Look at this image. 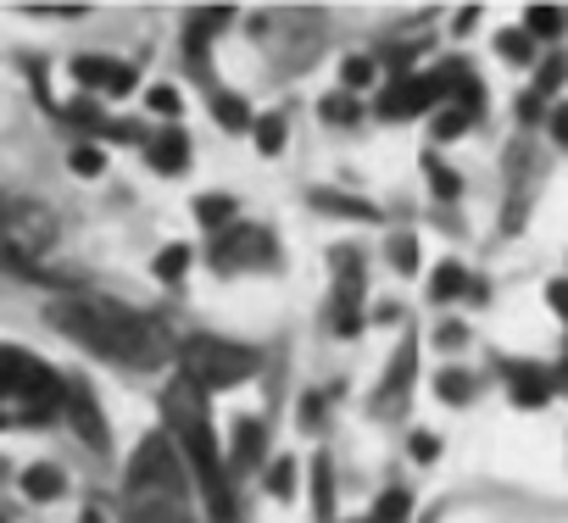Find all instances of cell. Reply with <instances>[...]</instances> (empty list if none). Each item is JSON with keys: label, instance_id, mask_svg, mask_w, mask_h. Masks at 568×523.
Returning a JSON list of instances; mask_svg holds the SVG:
<instances>
[{"label": "cell", "instance_id": "obj_18", "mask_svg": "<svg viewBox=\"0 0 568 523\" xmlns=\"http://www.w3.org/2000/svg\"><path fill=\"white\" fill-rule=\"evenodd\" d=\"M212 123H217V129H229V134H245V129H256L251 106H245L234 90H223V95L212 101Z\"/></svg>", "mask_w": 568, "mask_h": 523}, {"label": "cell", "instance_id": "obj_36", "mask_svg": "<svg viewBox=\"0 0 568 523\" xmlns=\"http://www.w3.org/2000/svg\"><path fill=\"white\" fill-rule=\"evenodd\" d=\"M145 106H151V112H162V117H179V112H184V95H179L173 84H156V90L145 95Z\"/></svg>", "mask_w": 568, "mask_h": 523}, {"label": "cell", "instance_id": "obj_33", "mask_svg": "<svg viewBox=\"0 0 568 523\" xmlns=\"http://www.w3.org/2000/svg\"><path fill=\"white\" fill-rule=\"evenodd\" d=\"M468 123H474L468 112H457V106H446V112H435V123H429V134H435V145H446V140H457V134H463Z\"/></svg>", "mask_w": 568, "mask_h": 523}, {"label": "cell", "instance_id": "obj_35", "mask_svg": "<svg viewBox=\"0 0 568 523\" xmlns=\"http://www.w3.org/2000/svg\"><path fill=\"white\" fill-rule=\"evenodd\" d=\"M562 79H568V62H562V57H546V62H540V73H535V95L546 101Z\"/></svg>", "mask_w": 568, "mask_h": 523}, {"label": "cell", "instance_id": "obj_27", "mask_svg": "<svg viewBox=\"0 0 568 523\" xmlns=\"http://www.w3.org/2000/svg\"><path fill=\"white\" fill-rule=\"evenodd\" d=\"M407 517H413V490L390 484V490L379 495V506H374V523H407Z\"/></svg>", "mask_w": 568, "mask_h": 523}, {"label": "cell", "instance_id": "obj_30", "mask_svg": "<svg viewBox=\"0 0 568 523\" xmlns=\"http://www.w3.org/2000/svg\"><path fill=\"white\" fill-rule=\"evenodd\" d=\"M329 329H335L341 340H352V335L363 329V307H357V301H341V296H335V301H329Z\"/></svg>", "mask_w": 568, "mask_h": 523}, {"label": "cell", "instance_id": "obj_13", "mask_svg": "<svg viewBox=\"0 0 568 523\" xmlns=\"http://www.w3.org/2000/svg\"><path fill=\"white\" fill-rule=\"evenodd\" d=\"M123 517H129V523H195L190 506L156 501V495H129V501H123Z\"/></svg>", "mask_w": 568, "mask_h": 523}, {"label": "cell", "instance_id": "obj_17", "mask_svg": "<svg viewBox=\"0 0 568 523\" xmlns=\"http://www.w3.org/2000/svg\"><path fill=\"white\" fill-rule=\"evenodd\" d=\"M313 512L329 523L335 517V462L324 451H313Z\"/></svg>", "mask_w": 568, "mask_h": 523}, {"label": "cell", "instance_id": "obj_7", "mask_svg": "<svg viewBox=\"0 0 568 523\" xmlns=\"http://www.w3.org/2000/svg\"><path fill=\"white\" fill-rule=\"evenodd\" d=\"M68 423L79 429V440L95 451V457H112V429L101 418V401L84 379H68Z\"/></svg>", "mask_w": 568, "mask_h": 523}, {"label": "cell", "instance_id": "obj_31", "mask_svg": "<svg viewBox=\"0 0 568 523\" xmlns=\"http://www.w3.org/2000/svg\"><path fill=\"white\" fill-rule=\"evenodd\" d=\"M68 167L79 173V178H95V173H106V151L90 140V145H73V156H68Z\"/></svg>", "mask_w": 568, "mask_h": 523}, {"label": "cell", "instance_id": "obj_24", "mask_svg": "<svg viewBox=\"0 0 568 523\" xmlns=\"http://www.w3.org/2000/svg\"><path fill=\"white\" fill-rule=\"evenodd\" d=\"M112 73H118L112 57H79V62H73V79H79L84 90H112Z\"/></svg>", "mask_w": 568, "mask_h": 523}, {"label": "cell", "instance_id": "obj_9", "mask_svg": "<svg viewBox=\"0 0 568 523\" xmlns=\"http://www.w3.org/2000/svg\"><path fill=\"white\" fill-rule=\"evenodd\" d=\"M262 457H267V429H262V418H240L234 434H229V468L245 473V468H256Z\"/></svg>", "mask_w": 568, "mask_h": 523}, {"label": "cell", "instance_id": "obj_8", "mask_svg": "<svg viewBox=\"0 0 568 523\" xmlns=\"http://www.w3.org/2000/svg\"><path fill=\"white\" fill-rule=\"evenodd\" d=\"M413 368H418V340L407 335V340L396 346L390 368H385V384L374 390V412H379V418L396 412V401H407V390H413Z\"/></svg>", "mask_w": 568, "mask_h": 523}, {"label": "cell", "instance_id": "obj_1", "mask_svg": "<svg viewBox=\"0 0 568 523\" xmlns=\"http://www.w3.org/2000/svg\"><path fill=\"white\" fill-rule=\"evenodd\" d=\"M45 324L79 346H90L106 362L123 368H156L168 357V340L156 335V324H145L140 312L118 307V301H95V296H57L45 307Z\"/></svg>", "mask_w": 568, "mask_h": 523}, {"label": "cell", "instance_id": "obj_21", "mask_svg": "<svg viewBox=\"0 0 568 523\" xmlns=\"http://www.w3.org/2000/svg\"><path fill=\"white\" fill-rule=\"evenodd\" d=\"M496 51H501V62L529 68V62H535V34H529V29H501V34H496Z\"/></svg>", "mask_w": 568, "mask_h": 523}, {"label": "cell", "instance_id": "obj_49", "mask_svg": "<svg viewBox=\"0 0 568 523\" xmlns=\"http://www.w3.org/2000/svg\"><path fill=\"white\" fill-rule=\"evenodd\" d=\"M0 523H7V512H0Z\"/></svg>", "mask_w": 568, "mask_h": 523}, {"label": "cell", "instance_id": "obj_20", "mask_svg": "<svg viewBox=\"0 0 568 523\" xmlns=\"http://www.w3.org/2000/svg\"><path fill=\"white\" fill-rule=\"evenodd\" d=\"M435 396H440L446 407H468V401H474V373H468V368H440V373H435Z\"/></svg>", "mask_w": 568, "mask_h": 523}, {"label": "cell", "instance_id": "obj_3", "mask_svg": "<svg viewBox=\"0 0 568 523\" xmlns=\"http://www.w3.org/2000/svg\"><path fill=\"white\" fill-rule=\"evenodd\" d=\"M262 357L251 346H234V340H217V335H195L179 346V373L195 379L201 390H234L245 379H256Z\"/></svg>", "mask_w": 568, "mask_h": 523}, {"label": "cell", "instance_id": "obj_11", "mask_svg": "<svg viewBox=\"0 0 568 523\" xmlns=\"http://www.w3.org/2000/svg\"><path fill=\"white\" fill-rule=\"evenodd\" d=\"M0 274H12L18 285H62V279H51V274L40 268V262H34L12 234H0Z\"/></svg>", "mask_w": 568, "mask_h": 523}, {"label": "cell", "instance_id": "obj_6", "mask_svg": "<svg viewBox=\"0 0 568 523\" xmlns=\"http://www.w3.org/2000/svg\"><path fill=\"white\" fill-rule=\"evenodd\" d=\"M435 101H446V84L440 73H413V79H396L385 95H379V117H424Z\"/></svg>", "mask_w": 568, "mask_h": 523}, {"label": "cell", "instance_id": "obj_14", "mask_svg": "<svg viewBox=\"0 0 568 523\" xmlns=\"http://www.w3.org/2000/svg\"><path fill=\"white\" fill-rule=\"evenodd\" d=\"M313 212H329V217H352V223H379V206L363 201V195H335V189H313L307 195Z\"/></svg>", "mask_w": 568, "mask_h": 523}, {"label": "cell", "instance_id": "obj_40", "mask_svg": "<svg viewBox=\"0 0 568 523\" xmlns=\"http://www.w3.org/2000/svg\"><path fill=\"white\" fill-rule=\"evenodd\" d=\"M540 112H546V106H540V95H535V90H529V95H518V123H540Z\"/></svg>", "mask_w": 568, "mask_h": 523}, {"label": "cell", "instance_id": "obj_48", "mask_svg": "<svg viewBox=\"0 0 568 523\" xmlns=\"http://www.w3.org/2000/svg\"><path fill=\"white\" fill-rule=\"evenodd\" d=\"M7 423H12V418H7V412H0V429H7Z\"/></svg>", "mask_w": 568, "mask_h": 523}, {"label": "cell", "instance_id": "obj_29", "mask_svg": "<svg viewBox=\"0 0 568 523\" xmlns=\"http://www.w3.org/2000/svg\"><path fill=\"white\" fill-rule=\"evenodd\" d=\"M374 79H379V62H374V57H346V62H341V84H346V95H352V90H368Z\"/></svg>", "mask_w": 568, "mask_h": 523}, {"label": "cell", "instance_id": "obj_10", "mask_svg": "<svg viewBox=\"0 0 568 523\" xmlns=\"http://www.w3.org/2000/svg\"><path fill=\"white\" fill-rule=\"evenodd\" d=\"M145 162L156 167V173H184L190 167V140H184V129H162L156 140H145Z\"/></svg>", "mask_w": 568, "mask_h": 523}, {"label": "cell", "instance_id": "obj_16", "mask_svg": "<svg viewBox=\"0 0 568 523\" xmlns=\"http://www.w3.org/2000/svg\"><path fill=\"white\" fill-rule=\"evenodd\" d=\"M23 495H29V501H62V495H68V473H62L57 462H34V468L23 473Z\"/></svg>", "mask_w": 568, "mask_h": 523}, {"label": "cell", "instance_id": "obj_4", "mask_svg": "<svg viewBox=\"0 0 568 523\" xmlns=\"http://www.w3.org/2000/svg\"><path fill=\"white\" fill-rule=\"evenodd\" d=\"M190 462L179 457V445L168 434H145L140 440V457L129 462V495H156V501H179L190 506Z\"/></svg>", "mask_w": 568, "mask_h": 523}, {"label": "cell", "instance_id": "obj_28", "mask_svg": "<svg viewBox=\"0 0 568 523\" xmlns=\"http://www.w3.org/2000/svg\"><path fill=\"white\" fill-rule=\"evenodd\" d=\"M524 29H529L535 40H557V34L568 29V18H562L557 7H529V18H524Z\"/></svg>", "mask_w": 568, "mask_h": 523}, {"label": "cell", "instance_id": "obj_43", "mask_svg": "<svg viewBox=\"0 0 568 523\" xmlns=\"http://www.w3.org/2000/svg\"><path fill=\"white\" fill-rule=\"evenodd\" d=\"M551 134H557V145H568V106H557V117H551Z\"/></svg>", "mask_w": 568, "mask_h": 523}, {"label": "cell", "instance_id": "obj_2", "mask_svg": "<svg viewBox=\"0 0 568 523\" xmlns=\"http://www.w3.org/2000/svg\"><path fill=\"white\" fill-rule=\"evenodd\" d=\"M162 412H168V440H173L179 457L190 462L201 501L212 506L217 523H234L240 506H234V484H229V468H223V445H217L212 418H206V390L179 373V379L162 390Z\"/></svg>", "mask_w": 568, "mask_h": 523}, {"label": "cell", "instance_id": "obj_45", "mask_svg": "<svg viewBox=\"0 0 568 523\" xmlns=\"http://www.w3.org/2000/svg\"><path fill=\"white\" fill-rule=\"evenodd\" d=\"M79 523H106V512H95V506H90V512H79Z\"/></svg>", "mask_w": 568, "mask_h": 523}, {"label": "cell", "instance_id": "obj_47", "mask_svg": "<svg viewBox=\"0 0 568 523\" xmlns=\"http://www.w3.org/2000/svg\"><path fill=\"white\" fill-rule=\"evenodd\" d=\"M557 384H568V357H562V373H557Z\"/></svg>", "mask_w": 568, "mask_h": 523}, {"label": "cell", "instance_id": "obj_39", "mask_svg": "<svg viewBox=\"0 0 568 523\" xmlns=\"http://www.w3.org/2000/svg\"><path fill=\"white\" fill-rule=\"evenodd\" d=\"M134 79H140V73H134L129 62H118V73H112V90H106V95H112V101H123V95L134 90Z\"/></svg>", "mask_w": 568, "mask_h": 523}, {"label": "cell", "instance_id": "obj_34", "mask_svg": "<svg viewBox=\"0 0 568 523\" xmlns=\"http://www.w3.org/2000/svg\"><path fill=\"white\" fill-rule=\"evenodd\" d=\"M390 268H402V274L418 268V239L413 234H390Z\"/></svg>", "mask_w": 568, "mask_h": 523}, {"label": "cell", "instance_id": "obj_42", "mask_svg": "<svg viewBox=\"0 0 568 523\" xmlns=\"http://www.w3.org/2000/svg\"><path fill=\"white\" fill-rule=\"evenodd\" d=\"M546 301H551V312H562V318H568V279H557V285L546 290Z\"/></svg>", "mask_w": 568, "mask_h": 523}, {"label": "cell", "instance_id": "obj_22", "mask_svg": "<svg viewBox=\"0 0 568 523\" xmlns=\"http://www.w3.org/2000/svg\"><path fill=\"white\" fill-rule=\"evenodd\" d=\"M151 274H156L162 285H179V279L190 274V245H162L156 262H151Z\"/></svg>", "mask_w": 568, "mask_h": 523}, {"label": "cell", "instance_id": "obj_23", "mask_svg": "<svg viewBox=\"0 0 568 523\" xmlns=\"http://www.w3.org/2000/svg\"><path fill=\"white\" fill-rule=\"evenodd\" d=\"M284 134H291L284 112H267V117H256V129H251V140H256L262 156H278V151H284Z\"/></svg>", "mask_w": 568, "mask_h": 523}, {"label": "cell", "instance_id": "obj_44", "mask_svg": "<svg viewBox=\"0 0 568 523\" xmlns=\"http://www.w3.org/2000/svg\"><path fill=\"white\" fill-rule=\"evenodd\" d=\"M474 23H479V7H463V12H457V34H468Z\"/></svg>", "mask_w": 568, "mask_h": 523}, {"label": "cell", "instance_id": "obj_41", "mask_svg": "<svg viewBox=\"0 0 568 523\" xmlns=\"http://www.w3.org/2000/svg\"><path fill=\"white\" fill-rule=\"evenodd\" d=\"M324 418V396H302V429H313Z\"/></svg>", "mask_w": 568, "mask_h": 523}, {"label": "cell", "instance_id": "obj_5", "mask_svg": "<svg viewBox=\"0 0 568 523\" xmlns=\"http://www.w3.org/2000/svg\"><path fill=\"white\" fill-rule=\"evenodd\" d=\"M206 262L217 274H245V268H278V239L273 228H251V223H234L229 234L212 239Z\"/></svg>", "mask_w": 568, "mask_h": 523}, {"label": "cell", "instance_id": "obj_32", "mask_svg": "<svg viewBox=\"0 0 568 523\" xmlns=\"http://www.w3.org/2000/svg\"><path fill=\"white\" fill-rule=\"evenodd\" d=\"M424 173H429V184H435V195L440 201H452V195H463V178L440 162V156H424Z\"/></svg>", "mask_w": 568, "mask_h": 523}, {"label": "cell", "instance_id": "obj_12", "mask_svg": "<svg viewBox=\"0 0 568 523\" xmlns=\"http://www.w3.org/2000/svg\"><path fill=\"white\" fill-rule=\"evenodd\" d=\"M501 373L513 379V407H524V412L546 407V396H551V384H557V379H546V373H535V368H524V362H507Z\"/></svg>", "mask_w": 568, "mask_h": 523}, {"label": "cell", "instance_id": "obj_37", "mask_svg": "<svg viewBox=\"0 0 568 523\" xmlns=\"http://www.w3.org/2000/svg\"><path fill=\"white\" fill-rule=\"evenodd\" d=\"M407 451H413L418 462H435V457H440V434H429V429H418V434L407 440Z\"/></svg>", "mask_w": 568, "mask_h": 523}, {"label": "cell", "instance_id": "obj_26", "mask_svg": "<svg viewBox=\"0 0 568 523\" xmlns=\"http://www.w3.org/2000/svg\"><path fill=\"white\" fill-rule=\"evenodd\" d=\"M262 484H267L273 501H291V495H296V462H291V457H273L267 473H262Z\"/></svg>", "mask_w": 568, "mask_h": 523}, {"label": "cell", "instance_id": "obj_46", "mask_svg": "<svg viewBox=\"0 0 568 523\" xmlns=\"http://www.w3.org/2000/svg\"><path fill=\"white\" fill-rule=\"evenodd\" d=\"M7 212H12V201H7V195H0V223H7Z\"/></svg>", "mask_w": 568, "mask_h": 523}, {"label": "cell", "instance_id": "obj_15", "mask_svg": "<svg viewBox=\"0 0 568 523\" xmlns=\"http://www.w3.org/2000/svg\"><path fill=\"white\" fill-rule=\"evenodd\" d=\"M234 217H240V201H234V195H201V201H195V223H201L212 239L229 234Z\"/></svg>", "mask_w": 568, "mask_h": 523}, {"label": "cell", "instance_id": "obj_25", "mask_svg": "<svg viewBox=\"0 0 568 523\" xmlns=\"http://www.w3.org/2000/svg\"><path fill=\"white\" fill-rule=\"evenodd\" d=\"M324 123H335V129H357L363 123V101H352L346 90H335V95H324Z\"/></svg>", "mask_w": 568, "mask_h": 523}, {"label": "cell", "instance_id": "obj_19", "mask_svg": "<svg viewBox=\"0 0 568 523\" xmlns=\"http://www.w3.org/2000/svg\"><path fill=\"white\" fill-rule=\"evenodd\" d=\"M474 285H468V268H463V262H440V268H435V279H429V296L446 307V301H457V296H468Z\"/></svg>", "mask_w": 568, "mask_h": 523}, {"label": "cell", "instance_id": "obj_38", "mask_svg": "<svg viewBox=\"0 0 568 523\" xmlns=\"http://www.w3.org/2000/svg\"><path fill=\"white\" fill-rule=\"evenodd\" d=\"M435 346H440V351H463V346H468V329H463V324H440V329H435Z\"/></svg>", "mask_w": 568, "mask_h": 523}]
</instances>
